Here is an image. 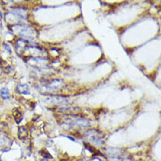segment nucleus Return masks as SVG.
<instances>
[{"instance_id": "1", "label": "nucleus", "mask_w": 161, "mask_h": 161, "mask_svg": "<svg viewBox=\"0 0 161 161\" xmlns=\"http://www.w3.org/2000/svg\"><path fill=\"white\" fill-rule=\"evenodd\" d=\"M86 136L87 138H89V140L92 143H95L97 144H101L103 143V138L104 137L102 132L97 130H91L86 132Z\"/></svg>"}, {"instance_id": "2", "label": "nucleus", "mask_w": 161, "mask_h": 161, "mask_svg": "<svg viewBox=\"0 0 161 161\" xmlns=\"http://www.w3.org/2000/svg\"><path fill=\"white\" fill-rule=\"evenodd\" d=\"M11 141L3 132H0V151H7L10 148Z\"/></svg>"}, {"instance_id": "3", "label": "nucleus", "mask_w": 161, "mask_h": 161, "mask_svg": "<svg viewBox=\"0 0 161 161\" xmlns=\"http://www.w3.org/2000/svg\"><path fill=\"white\" fill-rule=\"evenodd\" d=\"M27 43H28L27 40H25V39H22V38L18 39L17 41H16V51H17V54L21 55L25 51V50L28 47Z\"/></svg>"}, {"instance_id": "4", "label": "nucleus", "mask_w": 161, "mask_h": 161, "mask_svg": "<svg viewBox=\"0 0 161 161\" xmlns=\"http://www.w3.org/2000/svg\"><path fill=\"white\" fill-rule=\"evenodd\" d=\"M16 92L21 95H27L30 93L29 86L27 84H18L16 86Z\"/></svg>"}, {"instance_id": "5", "label": "nucleus", "mask_w": 161, "mask_h": 161, "mask_svg": "<svg viewBox=\"0 0 161 161\" xmlns=\"http://www.w3.org/2000/svg\"><path fill=\"white\" fill-rule=\"evenodd\" d=\"M12 115H13V118H14L15 122H16L17 124L20 123V121H22V119H23V114H22V112L20 111V108H15L12 110Z\"/></svg>"}, {"instance_id": "6", "label": "nucleus", "mask_w": 161, "mask_h": 161, "mask_svg": "<svg viewBox=\"0 0 161 161\" xmlns=\"http://www.w3.org/2000/svg\"><path fill=\"white\" fill-rule=\"evenodd\" d=\"M28 132L25 126H20L18 129V137L20 140H24L27 137Z\"/></svg>"}, {"instance_id": "7", "label": "nucleus", "mask_w": 161, "mask_h": 161, "mask_svg": "<svg viewBox=\"0 0 161 161\" xmlns=\"http://www.w3.org/2000/svg\"><path fill=\"white\" fill-rule=\"evenodd\" d=\"M0 97L2 100L5 101L8 100L10 98V91L8 90V88L6 87H2L0 89Z\"/></svg>"}, {"instance_id": "8", "label": "nucleus", "mask_w": 161, "mask_h": 161, "mask_svg": "<svg viewBox=\"0 0 161 161\" xmlns=\"http://www.w3.org/2000/svg\"><path fill=\"white\" fill-rule=\"evenodd\" d=\"M3 70L5 71V73H6V74H10L11 72L13 71V68H12L11 65H6V66L4 67Z\"/></svg>"}, {"instance_id": "9", "label": "nucleus", "mask_w": 161, "mask_h": 161, "mask_svg": "<svg viewBox=\"0 0 161 161\" xmlns=\"http://www.w3.org/2000/svg\"><path fill=\"white\" fill-rule=\"evenodd\" d=\"M40 154H41L44 158H46V157H49V159H51V158H52L50 154L48 152V151H46V150H41V151H40Z\"/></svg>"}, {"instance_id": "10", "label": "nucleus", "mask_w": 161, "mask_h": 161, "mask_svg": "<svg viewBox=\"0 0 161 161\" xmlns=\"http://www.w3.org/2000/svg\"><path fill=\"white\" fill-rule=\"evenodd\" d=\"M4 49L8 51V53H9V54H11V49L10 45H9V44L5 43V44H4Z\"/></svg>"}, {"instance_id": "11", "label": "nucleus", "mask_w": 161, "mask_h": 161, "mask_svg": "<svg viewBox=\"0 0 161 161\" xmlns=\"http://www.w3.org/2000/svg\"><path fill=\"white\" fill-rule=\"evenodd\" d=\"M40 161H49V160H48L47 159H41V160H40Z\"/></svg>"}, {"instance_id": "12", "label": "nucleus", "mask_w": 161, "mask_h": 161, "mask_svg": "<svg viewBox=\"0 0 161 161\" xmlns=\"http://www.w3.org/2000/svg\"><path fill=\"white\" fill-rule=\"evenodd\" d=\"M0 161H2V159H0Z\"/></svg>"}]
</instances>
